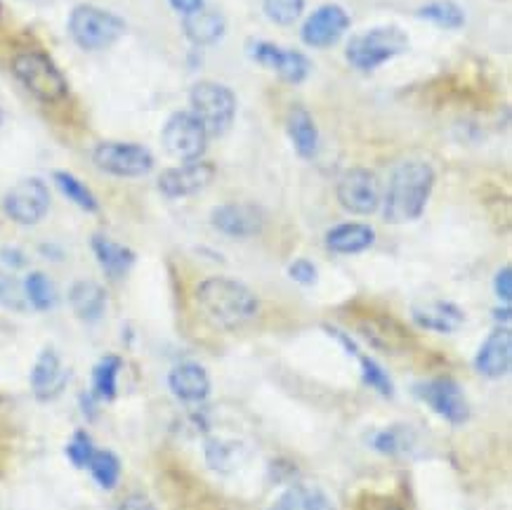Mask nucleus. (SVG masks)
<instances>
[{
    "instance_id": "obj_1",
    "label": "nucleus",
    "mask_w": 512,
    "mask_h": 510,
    "mask_svg": "<svg viewBox=\"0 0 512 510\" xmlns=\"http://www.w3.org/2000/svg\"><path fill=\"white\" fill-rule=\"evenodd\" d=\"M435 189V168L430 163L411 159L392 170L385 196L380 201L383 218L392 225H406L418 220L428 206Z\"/></svg>"
},
{
    "instance_id": "obj_2",
    "label": "nucleus",
    "mask_w": 512,
    "mask_h": 510,
    "mask_svg": "<svg viewBox=\"0 0 512 510\" xmlns=\"http://www.w3.org/2000/svg\"><path fill=\"white\" fill-rule=\"evenodd\" d=\"M196 303L210 322L236 329L258 315V298L241 281L229 277H208L196 289Z\"/></svg>"
},
{
    "instance_id": "obj_3",
    "label": "nucleus",
    "mask_w": 512,
    "mask_h": 510,
    "mask_svg": "<svg viewBox=\"0 0 512 510\" xmlns=\"http://www.w3.org/2000/svg\"><path fill=\"white\" fill-rule=\"evenodd\" d=\"M406 48H409V36L399 26H373L350 38L345 57L354 69L376 71L406 52Z\"/></svg>"
},
{
    "instance_id": "obj_4",
    "label": "nucleus",
    "mask_w": 512,
    "mask_h": 510,
    "mask_svg": "<svg viewBox=\"0 0 512 510\" xmlns=\"http://www.w3.org/2000/svg\"><path fill=\"white\" fill-rule=\"evenodd\" d=\"M17 81L41 102H59L67 97V78L41 50H24L12 60Z\"/></svg>"
},
{
    "instance_id": "obj_5",
    "label": "nucleus",
    "mask_w": 512,
    "mask_h": 510,
    "mask_svg": "<svg viewBox=\"0 0 512 510\" xmlns=\"http://www.w3.org/2000/svg\"><path fill=\"white\" fill-rule=\"evenodd\" d=\"M189 111L201 121L208 137L225 135L236 116V97L227 85L218 81L196 83L189 93Z\"/></svg>"
},
{
    "instance_id": "obj_6",
    "label": "nucleus",
    "mask_w": 512,
    "mask_h": 510,
    "mask_svg": "<svg viewBox=\"0 0 512 510\" xmlns=\"http://www.w3.org/2000/svg\"><path fill=\"white\" fill-rule=\"evenodd\" d=\"M126 31L121 17L97 5H78L69 15V34L83 50H104L114 45Z\"/></svg>"
},
{
    "instance_id": "obj_7",
    "label": "nucleus",
    "mask_w": 512,
    "mask_h": 510,
    "mask_svg": "<svg viewBox=\"0 0 512 510\" xmlns=\"http://www.w3.org/2000/svg\"><path fill=\"white\" fill-rule=\"evenodd\" d=\"M161 140L170 156L187 163L199 161L203 152H206L208 133L192 111H177V114H173L166 121V126H163Z\"/></svg>"
},
{
    "instance_id": "obj_8",
    "label": "nucleus",
    "mask_w": 512,
    "mask_h": 510,
    "mask_svg": "<svg viewBox=\"0 0 512 510\" xmlns=\"http://www.w3.org/2000/svg\"><path fill=\"white\" fill-rule=\"evenodd\" d=\"M95 166L116 178H142L154 168V154L133 142H102L93 152Z\"/></svg>"
},
{
    "instance_id": "obj_9",
    "label": "nucleus",
    "mask_w": 512,
    "mask_h": 510,
    "mask_svg": "<svg viewBox=\"0 0 512 510\" xmlns=\"http://www.w3.org/2000/svg\"><path fill=\"white\" fill-rule=\"evenodd\" d=\"M50 192L48 185L38 178L19 180L15 187L5 194L3 211L17 225H36L48 215Z\"/></svg>"
},
{
    "instance_id": "obj_10",
    "label": "nucleus",
    "mask_w": 512,
    "mask_h": 510,
    "mask_svg": "<svg viewBox=\"0 0 512 510\" xmlns=\"http://www.w3.org/2000/svg\"><path fill=\"white\" fill-rule=\"evenodd\" d=\"M338 201L345 211L371 215L380 208L383 194L376 173L369 168H350L338 182Z\"/></svg>"
},
{
    "instance_id": "obj_11",
    "label": "nucleus",
    "mask_w": 512,
    "mask_h": 510,
    "mask_svg": "<svg viewBox=\"0 0 512 510\" xmlns=\"http://www.w3.org/2000/svg\"><path fill=\"white\" fill-rule=\"evenodd\" d=\"M416 395L420 402H425L428 407L444 418V421L461 425L468 421L470 407L465 400V392L456 381L449 378H437V381H428L416 385Z\"/></svg>"
},
{
    "instance_id": "obj_12",
    "label": "nucleus",
    "mask_w": 512,
    "mask_h": 510,
    "mask_svg": "<svg viewBox=\"0 0 512 510\" xmlns=\"http://www.w3.org/2000/svg\"><path fill=\"white\" fill-rule=\"evenodd\" d=\"M347 29H350V15L343 5L326 3L305 19L300 38L310 48H331L347 34Z\"/></svg>"
},
{
    "instance_id": "obj_13",
    "label": "nucleus",
    "mask_w": 512,
    "mask_h": 510,
    "mask_svg": "<svg viewBox=\"0 0 512 510\" xmlns=\"http://www.w3.org/2000/svg\"><path fill=\"white\" fill-rule=\"evenodd\" d=\"M251 57L260 67L274 71L281 81L286 83H303L312 71V62L307 60L303 52L281 48V45L258 41L251 43Z\"/></svg>"
},
{
    "instance_id": "obj_14",
    "label": "nucleus",
    "mask_w": 512,
    "mask_h": 510,
    "mask_svg": "<svg viewBox=\"0 0 512 510\" xmlns=\"http://www.w3.org/2000/svg\"><path fill=\"white\" fill-rule=\"evenodd\" d=\"M215 180V166L208 161H187L159 175V189L168 199H187L206 189Z\"/></svg>"
},
{
    "instance_id": "obj_15",
    "label": "nucleus",
    "mask_w": 512,
    "mask_h": 510,
    "mask_svg": "<svg viewBox=\"0 0 512 510\" xmlns=\"http://www.w3.org/2000/svg\"><path fill=\"white\" fill-rule=\"evenodd\" d=\"M210 222L218 232L232 239H248L262 232L265 227V215L253 204H222L213 208Z\"/></svg>"
},
{
    "instance_id": "obj_16",
    "label": "nucleus",
    "mask_w": 512,
    "mask_h": 510,
    "mask_svg": "<svg viewBox=\"0 0 512 510\" xmlns=\"http://www.w3.org/2000/svg\"><path fill=\"white\" fill-rule=\"evenodd\" d=\"M512 364V333L508 326H498L487 336L475 357V369L487 378H503Z\"/></svg>"
},
{
    "instance_id": "obj_17",
    "label": "nucleus",
    "mask_w": 512,
    "mask_h": 510,
    "mask_svg": "<svg viewBox=\"0 0 512 510\" xmlns=\"http://www.w3.org/2000/svg\"><path fill=\"white\" fill-rule=\"evenodd\" d=\"M168 388L180 402L201 404L210 395V376L201 364L185 362L177 364L168 374Z\"/></svg>"
},
{
    "instance_id": "obj_18",
    "label": "nucleus",
    "mask_w": 512,
    "mask_h": 510,
    "mask_svg": "<svg viewBox=\"0 0 512 510\" xmlns=\"http://www.w3.org/2000/svg\"><path fill=\"white\" fill-rule=\"evenodd\" d=\"M64 388H67V374H64L62 359L55 350H43L31 371V390L41 402H50L62 395Z\"/></svg>"
},
{
    "instance_id": "obj_19",
    "label": "nucleus",
    "mask_w": 512,
    "mask_h": 510,
    "mask_svg": "<svg viewBox=\"0 0 512 510\" xmlns=\"http://www.w3.org/2000/svg\"><path fill=\"white\" fill-rule=\"evenodd\" d=\"M413 322L435 333H454L463 326L465 315L454 303H425L413 307Z\"/></svg>"
},
{
    "instance_id": "obj_20",
    "label": "nucleus",
    "mask_w": 512,
    "mask_h": 510,
    "mask_svg": "<svg viewBox=\"0 0 512 510\" xmlns=\"http://www.w3.org/2000/svg\"><path fill=\"white\" fill-rule=\"evenodd\" d=\"M69 305L83 322H97L107 310V291L97 281H76L69 291Z\"/></svg>"
},
{
    "instance_id": "obj_21",
    "label": "nucleus",
    "mask_w": 512,
    "mask_h": 510,
    "mask_svg": "<svg viewBox=\"0 0 512 510\" xmlns=\"http://www.w3.org/2000/svg\"><path fill=\"white\" fill-rule=\"evenodd\" d=\"M373 241H376L373 227L361 225V222H343L326 234V246L340 255L364 253L366 248L373 246Z\"/></svg>"
},
{
    "instance_id": "obj_22",
    "label": "nucleus",
    "mask_w": 512,
    "mask_h": 510,
    "mask_svg": "<svg viewBox=\"0 0 512 510\" xmlns=\"http://www.w3.org/2000/svg\"><path fill=\"white\" fill-rule=\"evenodd\" d=\"M286 128L298 156H303V159H312L319 149V130H317V123H314V119L310 116V111L305 107H293L288 111Z\"/></svg>"
},
{
    "instance_id": "obj_23",
    "label": "nucleus",
    "mask_w": 512,
    "mask_h": 510,
    "mask_svg": "<svg viewBox=\"0 0 512 510\" xmlns=\"http://www.w3.org/2000/svg\"><path fill=\"white\" fill-rule=\"evenodd\" d=\"M185 34L194 45H215L225 36L227 22L220 12L215 10H196L192 15H185Z\"/></svg>"
},
{
    "instance_id": "obj_24",
    "label": "nucleus",
    "mask_w": 512,
    "mask_h": 510,
    "mask_svg": "<svg viewBox=\"0 0 512 510\" xmlns=\"http://www.w3.org/2000/svg\"><path fill=\"white\" fill-rule=\"evenodd\" d=\"M93 253L95 258L100 260L102 270L107 272L111 279L126 277L130 267L135 265V253L130 251L128 246L116 244V241L102 237V234H95L93 237Z\"/></svg>"
},
{
    "instance_id": "obj_25",
    "label": "nucleus",
    "mask_w": 512,
    "mask_h": 510,
    "mask_svg": "<svg viewBox=\"0 0 512 510\" xmlns=\"http://www.w3.org/2000/svg\"><path fill=\"white\" fill-rule=\"evenodd\" d=\"M269 510H336L328 494L319 487L295 485L286 489Z\"/></svg>"
},
{
    "instance_id": "obj_26",
    "label": "nucleus",
    "mask_w": 512,
    "mask_h": 510,
    "mask_svg": "<svg viewBox=\"0 0 512 510\" xmlns=\"http://www.w3.org/2000/svg\"><path fill=\"white\" fill-rule=\"evenodd\" d=\"M248 459V449L236 440H210L206 444L208 466L218 473H234Z\"/></svg>"
},
{
    "instance_id": "obj_27",
    "label": "nucleus",
    "mask_w": 512,
    "mask_h": 510,
    "mask_svg": "<svg viewBox=\"0 0 512 510\" xmlns=\"http://www.w3.org/2000/svg\"><path fill=\"white\" fill-rule=\"evenodd\" d=\"M118 371H121V357L107 355L93 369V392L104 402H114L118 392Z\"/></svg>"
},
{
    "instance_id": "obj_28",
    "label": "nucleus",
    "mask_w": 512,
    "mask_h": 510,
    "mask_svg": "<svg viewBox=\"0 0 512 510\" xmlns=\"http://www.w3.org/2000/svg\"><path fill=\"white\" fill-rule=\"evenodd\" d=\"M418 17L439 26V29H461L465 24L463 8L451 0H435V3L423 5V8H418Z\"/></svg>"
},
{
    "instance_id": "obj_29",
    "label": "nucleus",
    "mask_w": 512,
    "mask_h": 510,
    "mask_svg": "<svg viewBox=\"0 0 512 510\" xmlns=\"http://www.w3.org/2000/svg\"><path fill=\"white\" fill-rule=\"evenodd\" d=\"M24 293H26V300H29V305H34L36 310H52L57 303V291H55V284H52L48 274L43 272H31L29 277L24 281Z\"/></svg>"
},
{
    "instance_id": "obj_30",
    "label": "nucleus",
    "mask_w": 512,
    "mask_h": 510,
    "mask_svg": "<svg viewBox=\"0 0 512 510\" xmlns=\"http://www.w3.org/2000/svg\"><path fill=\"white\" fill-rule=\"evenodd\" d=\"M88 468H90V473H93L95 482L102 489H114L118 485V480H121V461H118V456L114 454V451L95 449Z\"/></svg>"
},
{
    "instance_id": "obj_31",
    "label": "nucleus",
    "mask_w": 512,
    "mask_h": 510,
    "mask_svg": "<svg viewBox=\"0 0 512 510\" xmlns=\"http://www.w3.org/2000/svg\"><path fill=\"white\" fill-rule=\"evenodd\" d=\"M55 182H57L59 192L67 196L69 201H74L78 208H83V211H88V213H97L100 204H97L93 192H90V189L85 187L81 180L74 178L71 173H64V170H59V173H55Z\"/></svg>"
},
{
    "instance_id": "obj_32",
    "label": "nucleus",
    "mask_w": 512,
    "mask_h": 510,
    "mask_svg": "<svg viewBox=\"0 0 512 510\" xmlns=\"http://www.w3.org/2000/svg\"><path fill=\"white\" fill-rule=\"evenodd\" d=\"M262 12L269 22L279 26H291L305 12V0H262Z\"/></svg>"
},
{
    "instance_id": "obj_33",
    "label": "nucleus",
    "mask_w": 512,
    "mask_h": 510,
    "mask_svg": "<svg viewBox=\"0 0 512 510\" xmlns=\"http://www.w3.org/2000/svg\"><path fill=\"white\" fill-rule=\"evenodd\" d=\"M0 305L12 312H24L26 305H29L24 293V284H19L17 277H12L10 272L3 270H0Z\"/></svg>"
},
{
    "instance_id": "obj_34",
    "label": "nucleus",
    "mask_w": 512,
    "mask_h": 510,
    "mask_svg": "<svg viewBox=\"0 0 512 510\" xmlns=\"http://www.w3.org/2000/svg\"><path fill=\"white\" fill-rule=\"evenodd\" d=\"M357 357L361 359V371H364L366 385H371V388L380 392V395L392 397V381H390V376L385 374L383 366H380L376 359H371V357H361V355H357Z\"/></svg>"
},
{
    "instance_id": "obj_35",
    "label": "nucleus",
    "mask_w": 512,
    "mask_h": 510,
    "mask_svg": "<svg viewBox=\"0 0 512 510\" xmlns=\"http://www.w3.org/2000/svg\"><path fill=\"white\" fill-rule=\"evenodd\" d=\"M93 454H95V447H93V442H90L88 433L78 430V433L74 435V440H71L69 447H67L69 461L74 463L76 468H88V463H90V459H93Z\"/></svg>"
},
{
    "instance_id": "obj_36",
    "label": "nucleus",
    "mask_w": 512,
    "mask_h": 510,
    "mask_svg": "<svg viewBox=\"0 0 512 510\" xmlns=\"http://www.w3.org/2000/svg\"><path fill=\"white\" fill-rule=\"evenodd\" d=\"M288 277H291L293 281H298L300 286H314L319 279V272H317V267H314V263H310V260L298 258L288 265Z\"/></svg>"
},
{
    "instance_id": "obj_37",
    "label": "nucleus",
    "mask_w": 512,
    "mask_h": 510,
    "mask_svg": "<svg viewBox=\"0 0 512 510\" xmlns=\"http://www.w3.org/2000/svg\"><path fill=\"white\" fill-rule=\"evenodd\" d=\"M494 291H496L498 300H503L505 305H510V300H512V270L510 267H503V270L496 274Z\"/></svg>"
},
{
    "instance_id": "obj_38",
    "label": "nucleus",
    "mask_w": 512,
    "mask_h": 510,
    "mask_svg": "<svg viewBox=\"0 0 512 510\" xmlns=\"http://www.w3.org/2000/svg\"><path fill=\"white\" fill-rule=\"evenodd\" d=\"M118 510H156V506L152 503V499H149V496L133 494L121 503V508H118Z\"/></svg>"
},
{
    "instance_id": "obj_39",
    "label": "nucleus",
    "mask_w": 512,
    "mask_h": 510,
    "mask_svg": "<svg viewBox=\"0 0 512 510\" xmlns=\"http://www.w3.org/2000/svg\"><path fill=\"white\" fill-rule=\"evenodd\" d=\"M373 447L378 451H383V454H397L399 444H397V437L392 433H380L376 437V442H373Z\"/></svg>"
},
{
    "instance_id": "obj_40",
    "label": "nucleus",
    "mask_w": 512,
    "mask_h": 510,
    "mask_svg": "<svg viewBox=\"0 0 512 510\" xmlns=\"http://www.w3.org/2000/svg\"><path fill=\"white\" fill-rule=\"evenodd\" d=\"M168 3L180 15H192V12L203 8V0H168Z\"/></svg>"
},
{
    "instance_id": "obj_41",
    "label": "nucleus",
    "mask_w": 512,
    "mask_h": 510,
    "mask_svg": "<svg viewBox=\"0 0 512 510\" xmlns=\"http://www.w3.org/2000/svg\"><path fill=\"white\" fill-rule=\"evenodd\" d=\"M0 258H3L5 263L12 265V267H22L24 265V255L15 251V248H5V251L0 253Z\"/></svg>"
},
{
    "instance_id": "obj_42",
    "label": "nucleus",
    "mask_w": 512,
    "mask_h": 510,
    "mask_svg": "<svg viewBox=\"0 0 512 510\" xmlns=\"http://www.w3.org/2000/svg\"><path fill=\"white\" fill-rule=\"evenodd\" d=\"M385 510H402V508H397V506H387Z\"/></svg>"
},
{
    "instance_id": "obj_43",
    "label": "nucleus",
    "mask_w": 512,
    "mask_h": 510,
    "mask_svg": "<svg viewBox=\"0 0 512 510\" xmlns=\"http://www.w3.org/2000/svg\"><path fill=\"white\" fill-rule=\"evenodd\" d=\"M0 121H3V116H0Z\"/></svg>"
}]
</instances>
